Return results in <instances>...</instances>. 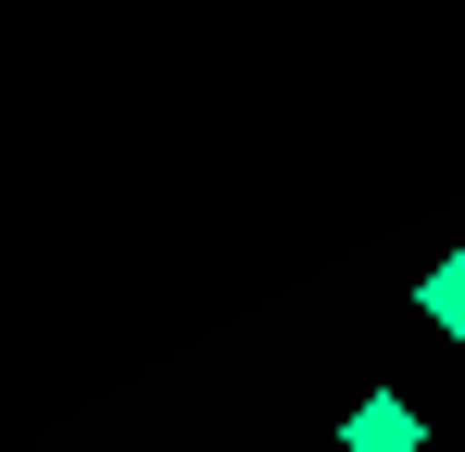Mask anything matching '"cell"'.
I'll return each instance as SVG.
<instances>
[{
  "label": "cell",
  "mask_w": 465,
  "mask_h": 452,
  "mask_svg": "<svg viewBox=\"0 0 465 452\" xmlns=\"http://www.w3.org/2000/svg\"><path fill=\"white\" fill-rule=\"evenodd\" d=\"M415 314H428L440 339H465V251H440V264H415Z\"/></svg>",
  "instance_id": "2"
},
{
  "label": "cell",
  "mask_w": 465,
  "mask_h": 452,
  "mask_svg": "<svg viewBox=\"0 0 465 452\" xmlns=\"http://www.w3.org/2000/svg\"><path fill=\"white\" fill-rule=\"evenodd\" d=\"M340 452H428V415H415L402 389H365V402L340 415Z\"/></svg>",
  "instance_id": "1"
}]
</instances>
